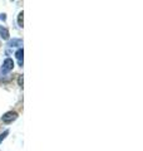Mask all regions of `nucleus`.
Wrapping results in <instances>:
<instances>
[{
    "instance_id": "obj_1",
    "label": "nucleus",
    "mask_w": 143,
    "mask_h": 151,
    "mask_svg": "<svg viewBox=\"0 0 143 151\" xmlns=\"http://www.w3.org/2000/svg\"><path fill=\"white\" fill-rule=\"evenodd\" d=\"M14 68V62L11 58H6L5 60L3 62V65L1 68H0V74H5L8 72H10V70Z\"/></svg>"
},
{
    "instance_id": "obj_2",
    "label": "nucleus",
    "mask_w": 143,
    "mask_h": 151,
    "mask_svg": "<svg viewBox=\"0 0 143 151\" xmlns=\"http://www.w3.org/2000/svg\"><path fill=\"white\" fill-rule=\"evenodd\" d=\"M16 119H18V113L15 111H9L1 116V121L5 122V124H11V122L15 121Z\"/></svg>"
},
{
    "instance_id": "obj_3",
    "label": "nucleus",
    "mask_w": 143,
    "mask_h": 151,
    "mask_svg": "<svg viewBox=\"0 0 143 151\" xmlns=\"http://www.w3.org/2000/svg\"><path fill=\"white\" fill-rule=\"evenodd\" d=\"M15 57H16L18 62H19V65H20V67H23V57H24V50H23V48H19V49L16 50Z\"/></svg>"
},
{
    "instance_id": "obj_4",
    "label": "nucleus",
    "mask_w": 143,
    "mask_h": 151,
    "mask_svg": "<svg viewBox=\"0 0 143 151\" xmlns=\"http://www.w3.org/2000/svg\"><path fill=\"white\" fill-rule=\"evenodd\" d=\"M9 35H10V34H9V30L6 29V28L5 27H1V25H0V37H1L3 38V39H9Z\"/></svg>"
},
{
    "instance_id": "obj_5",
    "label": "nucleus",
    "mask_w": 143,
    "mask_h": 151,
    "mask_svg": "<svg viewBox=\"0 0 143 151\" xmlns=\"http://www.w3.org/2000/svg\"><path fill=\"white\" fill-rule=\"evenodd\" d=\"M8 45L9 47H20V45H23V40L19 39V38H15V39H13V40L9 42Z\"/></svg>"
},
{
    "instance_id": "obj_6",
    "label": "nucleus",
    "mask_w": 143,
    "mask_h": 151,
    "mask_svg": "<svg viewBox=\"0 0 143 151\" xmlns=\"http://www.w3.org/2000/svg\"><path fill=\"white\" fill-rule=\"evenodd\" d=\"M23 17H24V13L20 12L19 13V15H18V24H19L20 28H23Z\"/></svg>"
},
{
    "instance_id": "obj_7",
    "label": "nucleus",
    "mask_w": 143,
    "mask_h": 151,
    "mask_svg": "<svg viewBox=\"0 0 143 151\" xmlns=\"http://www.w3.org/2000/svg\"><path fill=\"white\" fill-rule=\"evenodd\" d=\"M8 135H9V130H5V131H4L1 135H0V144L3 142V140H5V137H6Z\"/></svg>"
},
{
    "instance_id": "obj_8",
    "label": "nucleus",
    "mask_w": 143,
    "mask_h": 151,
    "mask_svg": "<svg viewBox=\"0 0 143 151\" xmlns=\"http://www.w3.org/2000/svg\"><path fill=\"white\" fill-rule=\"evenodd\" d=\"M18 84L20 87H23V76H19V78H18Z\"/></svg>"
},
{
    "instance_id": "obj_9",
    "label": "nucleus",
    "mask_w": 143,
    "mask_h": 151,
    "mask_svg": "<svg viewBox=\"0 0 143 151\" xmlns=\"http://www.w3.org/2000/svg\"><path fill=\"white\" fill-rule=\"evenodd\" d=\"M5 19H6L5 14H0V20H5Z\"/></svg>"
}]
</instances>
